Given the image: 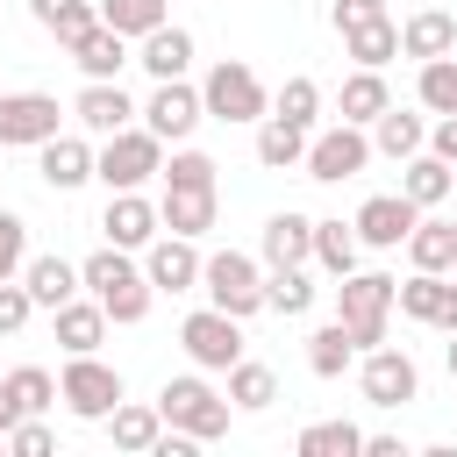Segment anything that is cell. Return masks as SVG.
<instances>
[{
	"label": "cell",
	"instance_id": "cell-24",
	"mask_svg": "<svg viewBox=\"0 0 457 457\" xmlns=\"http://www.w3.org/2000/svg\"><path fill=\"white\" fill-rule=\"evenodd\" d=\"M307 257H314V221L293 214V207L271 214V221H264V264L278 271V264H307Z\"/></svg>",
	"mask_w": 457,
	"mask_h": 457
},
{
	"label": "cell",
	"instance_id": "cell-36",
	"mask_svg": "<svg viewBox=\"0 0 457 457\" xmlns=\"http://www.w3.org/2000/svg\"><path fill=\"white\" fill-rule=\"evenodd\" d=\"M421 114H400V107H386L378 121H371V150H386V157H414L421 150Z\"/></svg>",
	"mask_w": 457,
	"mask_h": 457
},
{
	"label": "cell",
	"instance_id": "cell-21",
	"mask_svg": "<svg viewBox=\"0 0 457 457\" xmlns=\"http://www.w3.org/2000/svg\"><path fill=\"white\" fill-rule=\"evenodd\" d=\"M450 186H457V164H443L436 150L400 157V193H407L414 207H443V200H450Z\"/></svg>",
	"mask_w": 457,
	"mask_h": 457
},
{
	"label": "cell",
	"instance_id": "cell-39",
	"mask_svg": "<svg viewBox=\"0 0 457 457\" xmlns=\"http://www.w3.org/2000/svg\"><path fill=\"white\" fill-rule=\"evenodd\" d=\"M93 7H100V21H107L114 36H136V43L164 21V0H93Z\"/></svg>",
	"mask_w": 457,
	"mask_h": 457
},
{
	"label": "cell",
	"instance_id": "cell-14",
	"mask_svg": "<svg viewBox=\"0 0 457 457\" xmlns=\"http://www.w3.org/2000/svg\"><path fill=\"white\" fill-rule=\"evenodd\" d=\"M414 221H421V207H414L407 193H371L350 228H357V243H371V250H400Z\"/></svg>",
	"mask_w": 457,
	"mask_h": 457
},
{
	"label": "cell",
	"instance_id": "cell-40",
	"mask_svg": "<svg viewBox=\"0 0 457 457\" xmlns=\"http://www.w3.org/2000/svg\"><path fill=\"white\" fill-rule=\"evenodd\" d=\"M414 93H421L428 114H457V57H428L421 79H414Z\"/></svg>",
	"mask_w": 457,
	"mask_h": 457
},
{
	"label": "cell",
	"instance_id": "cell-47",
	"mask_svg": "<svg viewBox=\"0 0 457 457\" xmlns=\"http://www.w3.org/2000/svg\"><path fill=\"white\" fill-rule=\"evenodd\" d=\"M378 14H386V0H336V7H328L336 36H343V29H357V21H378Z\"/></svg>",
	"mask_w": 457,
	"mask_h": 457
},
{
	"label": "cell",
	"instance_id": "cell-20",
	"mask_svg": "<svg viewBox=\"0 0 457 457\" xmlns=\"http://www.w3.org/2000/svg\"><path fill=\"white\" fill-rule=\"evenodd\" d=\"M457 50V14H443V7H421V14H407L400 21V57H450Z\"/></svg>",
	"mask_w": 457,
	"mask_h": 457
},
{
	"label": "cell",
	"instance_id": "cell-28",
	"mask_svg": "<svg viewBox=\"0 0 457 457\" xmlns=\"http://www.w3.org/2000/svg\"><path fill=\"white\" fill-rule=\"evenodd\" d=\"M300 157H307V129L264 114V129H257V164H264V171H293Z\"/></svg>",
	"mask_w": 457,
	"mask_h": 457
},
{
	"label": "cell",
	"instance_id": "cell-48",
	"mask_svg": "<svg viewBox=\"0 0 457 457\" xmlns=\"http://www.w3.org/2000/svg\"><path fill=\"white\" fill-rule=\"evenodd\" d=\"M421 143H428V150H436L443 164H457V114H436V129H428Z\"/></svg>",
	"mask_w": 457,
	"mask_h": 457
},
{
	"label": "cell",
	"instance_id": "cell-10",
	"mask_svg": "<svg viewBox=\"0 0 457 457\" xmlns=\"http://www.w3.org/2000/svg\"><path fill=\"white\" fill-rule=\"evenodd\" d=\"M200 121H207V107H200V93H193L186 79H157V93L143 100V129H150L157 143H186Z\"/></svg>",
	"mask_w": 457,
	"mask_h": 457
},
{
	"label": "cell",
	"instance_id": "cell-35",
	"mask_svg": "<svg viewBox=\"0 0 457 457\" xmlns=\"http://www.w3.org/2000/svg\"><path fill=\"white\" fill-rule=\"evenodd\" d=\"M29 14H36L57 43H79V36L100 21V7H93V0H29Z\"/></svg>",
	"mask_w": 457,
	"mask_h": 457
},
{
	"label": "cell",
	"instance_id": "cell-25",
	"mask_svg": "<svg viewBox=\"0 0 457 457\" xmlns=\"http://www.w3.org/2000/svg\"><path fill=\"white\" fill-rule=\"evenodd\" d=\"M100 336H107V307L71 293V300L57 307V343H64V357H86V350H100Z\"/></svg>",
	"mask_w": 457,
	"mask_h": 457
},
{
	"label": "cell",
	"instance_id": "cell-44",
	"mask_svg": "<svg viewBox=\"0 0 457 457\" xmlns=\"http://www.w3.org/2000/svg\"><path fill=\"white\" fill-rule=\"evenodd\" d=\"M21 264H29V221L0 207V278H21Z\"/></svg>",
	"mask_w": 457,
	"mask_h": 457
},
{
	"label": "cell",
	"instance_id": "cell-12",
	"mask_svg": "<svg viewBox=\"0 0 457 457\" xmlns=\"http://www.w3.org/2000/svg\"><path fill=\"white\" fill-rule=\"evenodd\" d=\"M57 121H64V107L50 100V93H7L0 100V150H36V143H50L57 136Z\"/></svg>",
	"mask_w": 457,
	"mask_h": 457
},
{
	"label": "cell",
	"instance_id": "cell-51",
	"mask_svg": "<svg viewBox=\"0 0 457 457\" xmlns=\"http://www.w3.org/2000/svg\"><path fill=\"white\" fill-rule=\"evenodd\" d=\"M443 357H450V378H457V328H450V350H443Z\"/></svg>",
	"mask_w": 457,
	"mask_h": 457
},
{
	"label": "cell",
	"instance_id": "cell-16",
	"mask_svg": "<svg viewBox=\"0 0 457 457\" xmlns=\"http://www.w3.org/2000/svg\"><path fill=\"white\" fill-rule=\"evenodd\" d=\"M71 114H79V129H93V136H114V129H129L136 100L121 93V79H86V86H79V100H71Z\"/></svg>",
	"mask_w": 457,
	"mask_h": 457
},
{
	"label": "cell",
	"instance_id": "cell-1",
	"mask_svg": "<svg viewBox=\"0 0 457 457\" xmlns=\"http://www.w3.org/2000/svg\"><path fill=\"white\" fill-rule=\"evenodd\" d=\"M79 286L107 307V321H121V328H136L143 314H150V278H143V264H129V250H93L86 264H79Z\"/></svg>",
	"mask_w": 457,
	"mask_h": 457
},
{
	"label": "cell",
	"instance_id": "cell-18",
	"mask_svg": "<svg viewBox=\"0 0 457 457\" xmlns=\"http://www.w3.org/2000/svg\"><path fill=\"white\" fill-rule=\"evenodd\" d=\"M43 150V186L50 193H79L86 179H93V143L86 136H50V143H36Z\"/></svg>",
	"mask_w": 457,
	"mask_h": 457
},
{
	"label": "cell",
	"instance_id": "cell-19",
	"mask_svg": "<svg viewBox=\"0 0 457 457\" xmlns=\"http://www.w3.org/2000/svg\"><path fill=\"white\" fill-rule=\"evenodd\" d=\"M100 228H107V243H114V250H143V243L157 236V207H150L143 193H107Z\"/></svg>",
	"mask_w": 457,
	"mask_h": 457
},
{
	"label": "cell",
	"instance_id": "cell-5",
	"mask_svg": "<svg viewBox=\"0 0 457 457\" xmlns=\"http://www.w3.org/2000/svg\"><path fill=\"white\" fill-rule=\"evenodd\" d=\"M200 107H207L214 121H264L271 93H264V79H257L243 57H221V64L207 71V86H200Z\"/></svg>",
	"mask_w": 457,
	"mask_h": 457
},
{
	"label": "cell",
	"instance_id": "cell-31",
	"mask_svg": "<svg viewBox=\"0 0 457 457\" xmlns=\"http://www.w3.org/2000/svg\"><path fill=\"white\" fill-rule=\"evenodd\" d=\"M278 400V378H271V364H250V357H236L228 364V407H243V414H264Z\"/></svg>",
	"mask_w": 457,
	"mask_h": 457
},
{
	"label": "cell",
	"instance_id": "cell-9",
	"mask_svg": "<svg viewBox=\"0 0 457 457\" xmlns=\"http://www.w3.org/2000/svg\"><path fill=\"white\" fill-rule=\"evenodd\" d=\"M179 343H186V357H193L200 371H228V364L243 357V321L221 314V307H200V314L179 321Z\"/></svg>",
	"mask_w": 457,
	"mask_h": 457
},
{
	"label": "cell",
	"instance_id": "cell-27",
	"mask_svg": "<svg viewBox=\"0 0 457 457\" xmlns=\"http://www.w3.org/2000/svg\"><path fill=\"white\" fill-rule=\"evenodd\" d=\"M343 50H350L364 71H378V64H393V57H400V21H393V14L357 21V29H343Z\"/></svg>",
	"mask_w": 457,
	"mask_h": 457
},
{
	"label": "cell",
	"instance_id": "cell-26",
	"mask_svg": "<svg viewBox=\"0 0 457 457\" xmlns=\"http://www.w3.org/2000/svg\"><path fill=\"white\" fill-rule=\"evenodd\" d=\"M21 286H29V300H36V307H50V314H57V307L79 293V264H64V257H29V264H21Z\"/></svg>",
	"mask_w": 457,
	"mask_h": 457
},
{
	"label": "cell",
	"instance_id": "cell-22",
	"mask_svg": "<svg viewBox=\"0 0 457 457\" xmlns=\"http://www.w3.org/2000/svg\"><path fill=\"white\" fill-rule=\"evenodd\" d=\"M136 64H143L150 79H186V64H193V36H186L179 21H157V29L143 36Z\"/></svg>",
	"mask_w": 457,
	"mask_h": 457
},
{
	"label": "cell",
	"instance_id": "cell-52",
	"mask_svg": "<svg viewBox=\"0 0 457 457\" xmlns=\"http://www.w3.org/2000/svg\"><path fill=\"white\" fill-rule=\"evenodd\" d=\"M450 228H457V221H450Z\"/></svg>",
	"mask_w": 457,
	"mask_h": 457
},
{
	"label": "cell",
	"instance_id": "cell-23",
	"mask_svg": "<svg viewBox=\"0 0 457 457\" xmlns=\"http://www.w3.org/2000/svg\"><path fill=\"white\" fill-rule=\"evenodd\" d=\"M64 50H71V64H79L86 79H114V71L129 64V36H114L107 21H93V29H86L79 43H64Z\"/></svg>",
	"mask_w": 457,
	"mask_h": 457
},
{
	"label": "cell",
	"instance_id": "cell-33",
	"mask_svg": "<svg viewBox=\"0 0 457 457\" xmlns=\"http://www.w3.org/2000/svg\"><path fill=\"white\" fill-rule=\"evenodd\" d=\"M357 228L350 221H314V264L328 271V278H343V271H357Z\"/></svg>",
	"mask_w": 457,
	"mask_h": 457
},
{
	"label": "cell",
	"instance_id": "cell-49",
	"mask_svg": "<svg viewBox=\"0 0 457 457\" xmlns=\"http://www.w3.org/2000/svg\"><path fill=\"white\" fill-rule=\"evenodd\" d=\"M364 457H407L400 436H364Z\"/></svg>",
	"mask_w": 457,
	"mask_h": 457
},
{
	"label": "cell",
	"instance_id": "cell-4",
	"mask_svg": "<svg viewBox=\"0 0 457 457\" xmlns=\"http://www.w3.org/2000/svg\"><path fill=\"white\" fill-rule=\"evenodd\" d=\"M157 414H164V428H186L193 443H214V436H228V400L207 386V378H164V393H157Z\"/></svg>",
	"mask_w": 457,
	"mask_h": 457
},
{
	"label": "cell",
	"instance_id": "cell-43",
	"mask_svg": "<svg viewBox=\"0 0 457 457\" xmlns=\"http://www.w3.org/2000/svg\"><path fill=\"white\" fill-rule=\"evenodd\" d=\"M214 171H221V164H214L207 150H171V164H157L164 186H214Z\"/></svg>",
	"mask_w": 457,
	"mask_h": 457
},
{
	"label": "cell",
	"instance_id": "cell-41",
	"mask_svg": "<svg viewBox=\"0 0 457 457\" xmlns=\"http://www.w3.org/2000/svg\"><path fill=\"white\" fill-rule=\"evenodd\" d=\"M271 114L278 121H300V129H314V114H321V86L300 71V79H286L278 86V100H271Z\"/></svg>",
	"mask_w": 457,
	"mask_h": 457
},
{
	"label": "cell",
	"instance_id": "cell-17",
	"mask_svg": "<svg viewBox=\"0 0 457 457\" xmlns=\"http://www.w3.org/2000/svg\"><path fill=\"white\" fill-rule=\"evenodd\" d=\"M157 228L200 243V236L214 228V186H164V200H157Z\"/></svg>",
	"mask_w": 457,
	"mask_h": 457
},
{
	"label": "cell",
	"instance_id": "cell-37",
	"mask_svg": "<svg viewBox=\"0 0 457 457\" xmlns=\"http://www.w3.org/2000/svg\"><path fill=\"white\" fill-rule=\"evenodd\" d=\"M264 307H271V314H307V307H314V278H307L300 264H278V271L264 278Z\"/></svg>",
	"mask_w": 457,
	"mask_h": 457
},
{
	"label": "cell",
	"instance_id": "cell-11",
	"mask_svg": "<svg viewBox=\"0 0 457 457\" xmlns=\"http://www.w3.org/2000/svg\"><path fill=\"white\" fill-rule=\"evenodd\" d=\"M357 386H364V400H371V407H407V400L421 393V371H414V357H407V350L378 343V350H364Z\"/></svg>",
	"mask_w": 457,
	"mask_h": 457
},
{
	"label": "cell",
	"instance_id": "cell-38",
	"mask_svg": "<svg viewBox=\"0 0 457 457\" xmlns=\"http://www.w3.org/2000/svg\"><path fill=\"white\" fill-rule=\"evenodd\" d=\"M357 450H364L357 421H314V428H300V457H357Z\"/></svg>",
	"mask_w": 457,
	"mask_h": 457
},
{
	"label": "cell",
	"instance_id": "cell-42",
	"mask_svg": "<svg viewBox=\"0 0 457 457\" xmlns=\"http://www.w3.org/2000/svg\"><path fill=\"white\" fill-rule=\"evenodd\" d=\"M7 393H14L21 414H43V407L57 400V378H50L43 364H14V371H7Z\"/></svg>",
	"mask_w": 457,
	"mask_h": 457
},
{
	"label": "cell",
	"instance_id": "cell-30",
	"mask_svg": "<svg viewBox=\"0 0 457 457\" xmlns=\"http://www.w3.org/2000/svg\"><path fill=\"white\" fill-rule=\"evenodd\" d=\"M350 357H357V343H350L343 321H321V328L307 336V371H314V378H343Z\"/></svg>",
	"mask_w": 457,
	"mask_h": 457
},
{
	"label": "cell",
	"instance_id": "cell-34",
	"mask_svg": "<svg viewBox=\"0 0 457 457\" xmlns=\"http://www.w3.org/2000/svg\"><path fill=\"white\" fill-rule=\"evenodd\" d=\"M107 436H114V450H136V457H143V450L164 436V414H157V407H129V400H121V407L107 414Z\"/></svg>",
	"mask_w": 457,
	"mask_h": 457
},
{
	"label": "cell",
	"instance_id": "cell-29",
	"mask_svg": "<svg viewBox=\"0 0 457 457\" xmlns=\"http://www.w3.org/2000/svg\"><path fill=\"white\" fill-rule=\"evenodd\" d=\"M336 107H343V121H357V129H364V121H378V114L393 107V93H386V79H378V71H364V64H357V71L343 79V100H336Z\"/></svg>",
	"mask_w": 457,
	"mask_h": 457
},
{
	"label": "cell",
	"instance_id": "cell-46",
	"mask_svg": "<svg viewBox=\"0 0 457 457\" xmlns=\"http://www.w3.org/2000/svg\"><path fill=\"white\" fill-rule=\"evenodd\" d=\"M7 450H14V457H50V450H57V436H50L36 414H21V421L7 428Z\"/></svg>",
	"mask_w": 457,
	"mask_h": 457
},
{
	"label": "cell",
	"instance_id": "cell-50",
	"mask_svg": "<svg viewBox=\"0 0 457 457\" xmlns=\"http://www.w3.org/2000/svg\"><path fill=\"white\" fill-rule=\"evenodd\" d=\"M14 421H21V407H14V393H7V378H0V436H7Z\"/></svg>",
	"mask_w": 457,
	"mask_h": 457
},
{
	"label": "cell",
	"instance_id": "cell-15",
	"mask_svg": "<svg viewBox=\"0 0 457 457\" xmlns=\"http://www.w3.org/2000/svg\"><path fill=\"white\" fill-rule=\"evenodd\" d=\"M143 250H150V257H143L150 293H193V286H200V250H193V236H150Z\"/></svg>",
	"mask_w": 457,
	"mask_h": 457
},
{
	"label": "cell",
	"instance_id": "cell-13",
	"mask_svg": "<svg viewBox=\"0 0 457 457\" xmlns=\"http://www.w3.org/2000/svg\"><path fill=\"white\" fill-rule=\"evenodd\" d=\"M393 307H400L407 321L457 328V278H443V271H414V278H400V286H393Z\"/></svg>",
	"mask_w": 457,
	"mask_h": 457
},
{
	"label": "cell",
	"instance_id": "cell-32",
	"mask_svg": "<svg viewBox=\"0 0 457 457\" xmlns=\"http://www.w3.org/2000/svg\"><path fill=\"white\" fill-rule=\"evenodd\" d=\"M407 257H414V271H450L457 264V228L450 221H414L407 228Z\"/></svg>",
	"mask_w": 457,
	"mask_h": 457
},
{
	"label": "cell",
	"instance_id": "cell-6",
	"mask_svg": "<svg viewBox=\"0 0 457 457\" xmlns=\"http://www.w3.org/2000/svg\"><path fill=\"white\" fill-rule=\"evenodd\" d=\"M200 286H207V307H221V314H236V321L264 307V278H257V264H250L243 250L200 257Z\"/></svg>",
	"mask_w": 457,
	"mask_h": 457
},
{
	"label": "cell",
	"instance_id": "cell-7",
	"mask_svg": "<svg viewBox=\"0 0 457 457\" xmlns=\"http://www.w3.org/2000/svg\"><path fill=\"white\" fill-rule=\"evenodd\" d=\"M57 400H64L79 421H107V414L121 407V371H114V364H100V357L86 350V357H71V364H64Z\"/></svg>",
	"mask_w": 457,
	"mask_h": 457
},
{
	"label": "cell",
	"instance_id": "cell-3",
	"mask_svg": "<svg viewBox=\"0 0 457 457\" xmlns=\"http://www.w3.org/2000/svg\"><path fill=\"white\" fill-rule=\"evenodd\" d=\"M157 164H164V143H157L150 129H114V136L93 150V179H100L107 193H143V186L157 179Z\"/></svg>",
	"mask_w": 457,
	"mask_h": 457
},
{
	"label": "cell",
	"instance_id": "cell-45",
	"mask_svg": "<svg viewBox=\"0 0 457 457\" xmlns=\"http://www.w3.org/2000/svg\"><path fill=\"white\" fill-rule=\"evenodd\" d=\"M29 314H36L29 286H21V278H0V336H21V328H29Z\"/></svg>",
	"mask_w": 457,
	"mask_h": 457
},
{
	"label": "cell",
	"instance_id": "cell-2",
	"mask_svg": "<svg viewBox=\"0 0 457 457\" xmlns=\"http://www.w3.org/2000/svg\"><path fill=\"white\" fill-rule=\"evenodd\" d=\"M393 286H400V278H386V271H343V278H336V321L350 328L357 350H378V343H386Z\"/></svg>",
	"mask_w": 457,
	"mask_h": 457
},
{
	"label": "cell",
	"instance_id": "cell-8",
	"mask_svg": "<svg viewBox=\"0 0 457 457\" xmlns=\"http://www.w3.org/2000/svg\"><path fill=\"white\" fill-rule=\"evenodd\" d=\"M307 179H321V186H343V179H357L364 164H371V136L357 129V121H336V129H321V136H307Z\"/></svg>",
	"mask_w": 457,
	"mask_h": 457
}]
</instances>
